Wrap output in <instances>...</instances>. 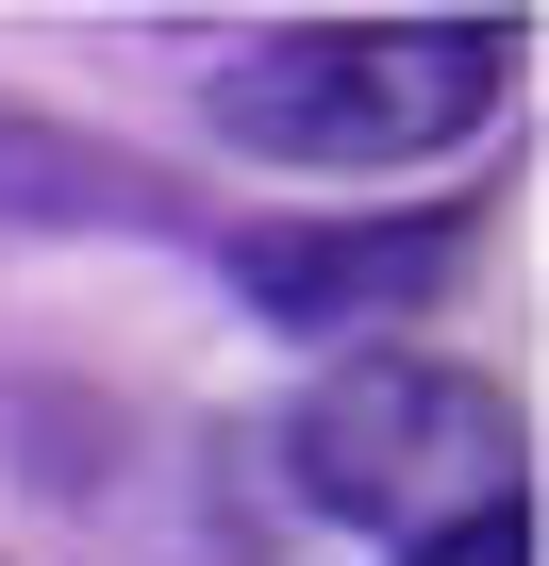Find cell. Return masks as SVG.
<instances>
[{
    "label": "cell",
    "mask_w": 549,
    "mask_h": 566,
    "mask_svg": "<svg viewBox=\"0 0 549 566\" xmlns=\"http://www.w3.org/2000/svg\"><path fill=\"white\" fill-rule=\"evenodd\" d=\"M499 18H400V34H266L250 67H217V134L300 150V167H400L499 117Z\"/></svg>",
    "instance_id": "cell-1"
},
{
    "label": "cell",
    "mask_w": 549,
    "mask_h": 566,
    "mask_svg": "<svg viewBox=\"0 0 549 566\" xmlns=\"http://www.w3.org/2000/svg\"><path fill=\"white\" fill-rule=\"evenodd\" d=\"M466 266V217H250L233 233V301L284 317V334H350V317H400Z\"/></svg>",
    "instance_id": "cell-2"
},
{
    "label": "cell",
    "mask_w": 549,
    "mask_h": 566,
    "mask_svg": "<svg viewBox=\"0 0 549 566\" xmlns=\"http://www.w3.org/2000/svg\"><path fill=\"white\" fill-rule=\"evenodd\" d=\"M284 433H300V500H334V516H400L450 450L499 433V400L450 384V367H350V384H317Z\"/></svg>",
    "instance_id": "cell-3"
},
{
    "label": "cell",
    "mask_w": 549,
    "mask_h": 566,
    "mask_svg": "<svg viewBox=\"0 0 549 566\" xmlns=\"http://www.w3.org/2000/svg\"><path fill=\"white\" fill-rule=\"evenodd\" d=\"M101 150H67V134H34V117H0V200H51V217H167V200H117V184H84Z\"/></svg>",
    "instance_id": "cell-4"
},
{
    "label": "cell",
    "mask_w": 549,
    "mask_h": 566,
    "mask_svg": "<svg viewBox=\"0 0 549 566\" xmlns=\"http://www.w3.org/2000/svg\"><path fill=\"white\" fill-rule=\"evenodd\" d=\"M400 566H532V483H483L466 516H433Z\"/></svg>",
    "instance_id": "cell-5"
}]
</instances>
